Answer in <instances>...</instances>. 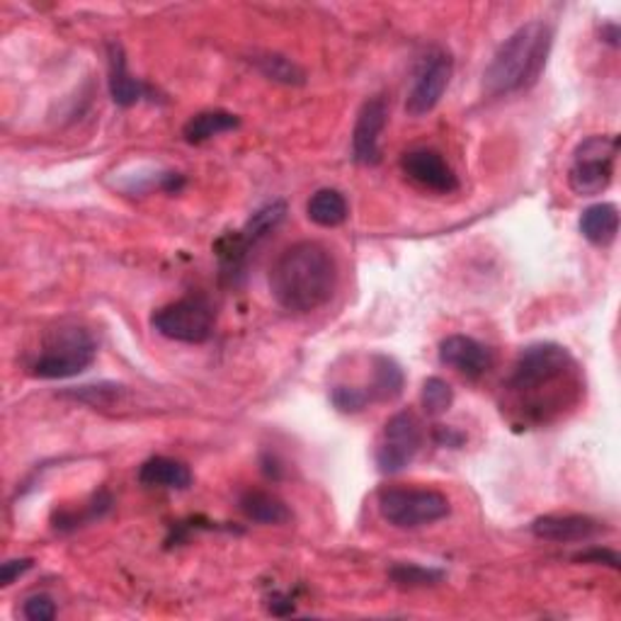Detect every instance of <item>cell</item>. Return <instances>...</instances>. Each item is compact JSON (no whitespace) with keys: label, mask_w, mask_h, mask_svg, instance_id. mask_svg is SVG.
<instances>
[{"label":"cell","mask_w":621,"mask_h":621,"mask_svg":"<svg viewBox=\"0 0 621 621\" xmlns=\"http://www.w3.org/2000/svg\"><path fill=\"white\" fill-rule=\"evenodd\" d=\"M503 389L524 422H548L581 391L578 362L563 345H530L520 352Z\"/></svg>","instance_id":"obj_1"},{"label":"cell","mask_w":621,"mask_h":621,"mask_svg":"<svg viewBox=\"0 0 621 621\" xmlns=\"http://www.w3.org/2000/svg\"><path fill=\"white\" fill-rule=\"evenodd\" d=\"M338 265L333 253L318 241L289 245L270 267V292L289 314H310L335 294Z\"/></svg>","instance_id":"obj_2"},{"label":"cell","mask_w":621,"mask_h":621,"mask_svg":"<svg viewBox=\"0 0 621 621\" xmlns=\"http://www.w3.org/2000/svg\"><path fill=\"white\" fill-rule=\"evenodd\" d=\"M554 47L552 25L534 20L517 27L495 51L483 74V90L491 98L517 96L540 83Z\"/></svg>","instance_id":"obj_3"},{"label":"cell","mask_w":621,"mask_h":621,"mask_svg":"<svg viewBox=\"0 0 621 621\" xmlns=\"http://www.w3.org/2000/svg\"><path fill=\"white\" fill-rule=\"evenodd\" d=\"M98 345L86 328H56L47 335L29 371L37 379H71L86 371L96 362Z\"/></svg>","instance_id":"obj_4"},{"label":"cell","mask_w":621,"mask_h":621,"mask_svg":"<svg viewBox=\"0 0 621 621\" xmlns=\"http://www.w3.org/2000/svg\"><path fill=\"white\" fill-rule=\"evenodd\" d=\"M379 515L396 530H420L452 512L449 498L432 489H384L377 495Z\"/></svg>","instance_id":"obj_5"},{"label":"cell","mask_w":621,"mask_h":621,"mask_svg":"<svg viewBox=\"0 0 621 621\" xmlns=\"http://www.w3.org/2000/svg\"><path fill=\"white\" fill-rule=\"evenodd\" d=\"M619 153L617 137L595 134L581 141L573 151L571 168H568V185L578 197L603 194L614 178V163Z\"/></svg>","instance_id":"obj_6"},{"label":"cell","mask_w":621,"mask_h":621,"mask_svg":"<svg viewBox=\"0 0 621 621\" xmlns=\"http://www.w3.org/2000/svg\"><path fill=\"white\" fill-rule=\"evenodd\" d=\"M284 219H287V202L277 200V202L261 206V210H257L251 219L245 221L241 231L221 236L214 245L216 257H219V265H221V275L236 282V279L243 275L248 255H251L253 248L261 243L263 238L270 236Z\"/></svg>","instance_id":"obj_7"},{"label":"cell","mask_w":621,"mask_h":621,"mask_svg":"<svg viewBox=\"0 0 621 621\" xmlns=\"http://www.w3.org/2000/svg\"><path fill=\"white\" fill-rule=\"evenodd\" d=\"M151 326L155 333L175 340V343L202 345L214 335L216 310L210 299L185 296L155 310Z\"/></svg>","instance_id":"obj_8"},{"label":"cell","mask_w":621,"mask_h":621,"mask_svg":"<svg viewBox=\"0 0 621 621\" xmlns=\"http://www.w3.org/2000/svg\"><path fill=\"white\" fill-rule=\"evenodd\" d=\"M426 442V428L413 410H401L386 420L377 442V466L381 473L406 471Z\"/></svg>","instance_id":"obj_9"},{"label":"cell","mask_w":621,"mask_h":621,"mask_svg":"<svg viewBox=\"0 0 621 621\" xmlns=\"http://www.w3.org/2000/svg\"><path fill=\"white\" fill-rule=\"evenodd\" d=\"M454 74V61L447 51H432L426 59L413 80V88L406 100V112L410 117H426L440 105L444 92L449 88Z\"/></svg>","instance_id":"obj_10"},{"label":"cell","mask_w":621,"mask_h":621,"mask_svg":"<svg viewBox=\"0 0 621 621\" xmlns=\"http://www.w3.org/2000/svg\"><path fill=\"white\" fill-rule=\"evenodd\" d=\"M401 170L418 188L434 194H452L459 190V178L444 155L434 149H413L403 153Z\"/></svg>","instance_id":"obj_11"},{"label":"cell","mask_w":621,"mask_h":621,"mask_svg":"<svg viewBox=\"0 0 621 621\" xmlns=\"http://www.w3.org/2000/svg\"><path fill=\"white\" fill-rule=\"evenodd\" d=\"M389 110L384 98H371L359 107L352 129V159L359 165H377L381 161L379 139L386 129Z\"/></svg>","instance_id":"obj_12"},{"label":"cell","mask_w":621,"mask_h":621,"mask_svg":"<svg viewBox=\"0 0 621 621\" xmlns=\"http://www.w3.org/2000/svg\"><path fill=\"white\" fill-rule=\"evenodd\" d=\"M440 362L466 379H481L493 367V352L469 335H449L440 343Z\"/></svg>","instance_id":"obj_13"},{"label":"cell","mask_w":621,"mask_h":621,"mask_svg":"<svg viewBox=\"0 0 621 621\" xmlns=\"http://www.w3.org/2000/svg\"><path fill=\"white\" fill-rule=\"evenodd\" d=\"M603 532V522H597L587 515H544L532 522V534L536 540L556 544L590 542Z\"/></svg>","instance_id":"obj_14"},{"label":"cell","mask_w":621,"mask_h":621,"mask_svg":"<svg viewBox=\"0 0 621 621\" xmlns=\"http://www.w3.org/2000/svg\"><path fill=\"white\" fill-rule=\"evenodd\" d=\"M139 483L147 489L165 491H188L192 485V471L188 464L170 457H153L141 464Z\"/></svg>","instance_id":"obj_15"},{"label":"cell","mask_w":621,"mask_h":621,"mask_svg":"<svg viewBox=\"0 0 621 621\" xmlns=\"http://www.w3.org/2000/svg\"><path fill=\"white\" fill-rule=\"evenodd\" d=\"M403 386H406V375L396 359L389 355H375L371 357V377L365 386L369 403H391L396 401Z\"/></svg>","instance_id":"obj_16"},{"label":"cell","mask_w":621,"mask_h":621,"mask_svg":"<svg viewBox=\"0 0 621 621\" xmlns=\"http://www.w3.org/2000/svg\"><path fill=\"white\" fill-rule=\"evenodd\" d=\"M581 233L587 243H593L597 248H607L617 241L619 233V210L612 202H599L587 206L581 214Z\"/></svg>","instance_id":"obj_17"},{"label":"cell","mask_w":621,"mask_h":621,"mask_svg":"<svg viewBox=\"0 0 621 621\" xmlns=\"http://www.w3.org/2000/svg\"><path fill=\"white\" fill-rule=\"evenodd\" d=\"M147 86L127 68V56L119 45H110V96L119 107H134L143 98Z\"/></svg>","instance_id":"obj_18"},{"label":"cell","mask_w":621,"mask_h":621,"mask_svg":"<svg viewBox=\"0 0 621 621\" xmlns=\"http://www.w3.org/2000/svg\"><path fill=\"white\" fill-rule=\"evenodd\" d=\"M238 510L257 524H284L292 520V510L287 503L267 491H245L238 498Z\"/></svg>","instance_id":"obj_19"},{"label":"cell","mask_w":621,"mask_h":621,"mask_svg":"<svg viewBox=\"0 0 621 621\" xmlns=\"http://www.w3.org/2000/svg\"><path fill=\"white\" fill-rule=\"evenodd\" d=\"M308 219L314 221L320 229H335V226L345 224L350 216V204L345 200V194L333 188H324L316 194H310V200L306 204Z\"/></svg>","instance_id":"obj_20"},{"label":"cell","mask_w":621,"mask_h":621,"mask_svg":"<svg viewBox=\"0 0 621 621\" xmlns=\"http://www.w3.org/2000/svg\"><path fill=\"white\" fill-rule=\"evenodd\" d=\"M238 127H241V119H238L233 112L206 110L188 119V124L182 127V137L185 141L192 143V147H197V143H204L214 137H219V134L233 131Z\"/></svg>","instance_id":"obj_21"},{"label":"cell","mask_w":621,"mask_h":621,"mask_svg":"<svg viewBox=\"0 0 621 621\" xmlns=\"http://www.w3.org/2000/svg\"><path fill=\"white\" fill-rule=\"evenodd\" d=\"M389 578L398 587H428L444 581V571L440 568H426L418 563H398L389 571Z\"/></svg>","instance_id":"obj_22"},{"label":"cell","mask_w":621,"mask_h":621,"mask_svg":"<svg viewBox=\"0 0 621 621\" xmlns=\"http://www.w3.org/2000/svg\"><path fill=\"white\" fill-rule=\"evenodd\" d=\"M257 68L263 71V76L282 83V86H302V83L306 80L302 66H296L292 59L279 56V54L261 56L257 59Z\"/></svg>","instance_id":"obj_23"},{"label":"cell","mask_w":621,"mask_h":621,"mask_svg":"<svg viewBox=\"0 0 621 621\" xmlns=\"http://www.w3.org/2000/svg\"><path fill=\"white\" fill-rule=\"evenodd\" d=\"M420 401H422V408H426L428 416L438 418V416H442V413H447L452 408L454 389L444 379L430 377V379H426V384H422Z\"/></svg>","instance_id":"obj_24"},{"label":"cell","mask_w":621,"mask_h":621,"mask_svg":"<svg viewBox=\"0 0 621 621\" xmlns=\"http://www.w3.org/2000/svg\"><path fill=\"white\" fill-rule=\"evenodd\" d=\"M112 507V498L105 493H100L92 498L90 505L83 507L80 512H61L59 515V520H56V530H76V527H83L86 522H92V520H100L102 515H105L107 510Z\"/></svg>","instance_id":"obj_25"},{"label":"cell","mask_w":621,"mask_h":621,"mask_svg":"<svg viewBox=\"0 0 621 621\" xmlns=\"http://www.w3.org/2000/svg\"><path fill=\"white\" fill-rule=\"evenodd\" d=\"M330 401L340 413H347V416H355V413H362L369 406V396L365 386H347V384H338L330 389Z\"/></svg>","instance_id":"obj_26"},{"label":"cell","mask_w":621,"mask_h":621,"mask_svg":"<svg viewBox=\"0 0 621 621\" xmlns=\"http://www.w3.org/2000/svg\"><path fill=\"white\" fill-rule=\"evenodd\" d=\"M66 396L76 398V401H83V403H90V406H96V408H105L119 396V386H115V384L80 386L78 391H68Z\"/></svg>","instance_id":"obj_27"},{"label":"cell","mask_w":621,"mask_h":621,"mask_svg":"<svg viewBox=\"0 0 621 621\" xmlns=\"http://www.w3.org/2000/svg\"><path fill=\"white\" fill-rule=\"evenodd\" d=\"M23 614L29 621H51L56 619V603L45 593L29 595L23 605Z\"/></svg>","instance_id":"obj_28"},{"label":"cell","mask_w":621,"mask_h":621,"mask_svg":"<svg viewBox=\"0 0 621 621\" xmlns=\"http://www.w3.org/2000/svg\"><path fill=\"white\" fill-rule=\"evenodd\" d=\"M573 561H578V563H595V566H609V568H612V571H619V566H621L619 554L614 552V548H607V546L587 548V552L575 554Z\"/></svg>","instance_id":"obj_29"},{"label":"cell","mask_w":621,"mask_h":621,"mask_svg":"<svg viewBox=\"0 0 621 621\" xmlns=\"http://www.w3.org/2000/svg\"><path fill=\"white\" fill-rule=\"evenodd\" d=\"M35 561L33 558H10L3 566H0V587L13 585L17 578H23L27 571H33Z\"/></svg>","instance_id":"obj_30"},{"label":"cell","mask_w":621,"mask_h":621,"mask_svg":"<svg viewBox=\"0 0 621 621\" xmlns=\"http://www.w3.org/2000/svg\"><path fill=\"white\" fill-rule=\"evenodd\" d=\"M434 442H438L440 447H461L464 434L457 432L454 428L438 426V428H434Z\"/></svg>","instance_id":"obj_31"},{"label":"cell","mask_w":621,"mask_h":621,"mask_svg":"<svg viewBox=\"0 0 621 621\" xmlns=\"http://www.w3.org/2000/svg\"><path fill=\"white\" fill-rule=\"evenodd\" d=\"M603 39L607 41L609 47H619V27L617 25H607L603 29Z\"/></svg>","instance_id":"obj_32"}]
</instances>
